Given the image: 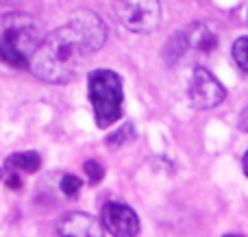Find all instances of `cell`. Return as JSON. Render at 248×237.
Here are the masks:
<instances>
[{"mask_svg":"<svg viewBox=\"0 0 248 237\" xmlns=\"http://www.w3.org/2000/svg\"><path fill=\"white\" fill-rule=\"evenodd\" d=\"M187 94H189V103L196 109H214L224 100L227 91H224L222 83L207 68H194Z\"/></svg>","mask_w":248,"mask_h":237,"instance_id":"cell-5","label":"cell"},{"mask_svg":"<svg viewBox=\"0 0 248 237\" xmlns=\"http://www.w3.org/2000/svg\"><path fill=\"white\" fill-rule=\"evenodd\" d=\"M135 137V129H133V124H124L122 129H118L116 133H111L107 137V144L109 146H122V144H126L128 139Z\"/></svg>","mask_w":248,"mask_h":237,"instance_id":"cell-10","label":"cell"},{"mask_svg":"<svg viewBox=\"0 0 248 237\" xmlns=\"http://www.w3.org/2000/svg\"><path fill=\"white\" fill-rule=\"evenodd\" d=\"M37 46V26L29 15L11 13V15L0 17V61L2 63L29 70L31 57Z\"/></svg>","mask_w":248,"mask_h":237,"instance_id":"cell-2","label":"cell"},{"mask_svg":"<svg viewBox=\"0 0 248 237\" xmlns=\"http://www.w3.org/2000/svg\"><path fill=\"white\" fill-rule=\"evenodd\" d=\"M107 42V26L94 11H77L70 22L39 42L29 70L39 81L63 85L72 81L83 61Z\"/></svg>","mask_w":248,"mask_h":237,"instance_id":"cell-1","label":"cell"},{"mask_svg":"<svg viewBox=\"0 0 248 237\" xmlns=\"http://www.w3.org/2000/svg\"><path fill=\"white\" fill-rule=\"evenodd\" d=\"M61 237H105V226L94 216L83 211L65 213L59 222Z\"/></svg>","mask_w":248,"mask_h":237,"instance_id":"cell-7","label":"cell"},{"mask_svg":"<svg viewBox=\"0 0 248 237\" xmlns=\"http://www.w3.org/2000/svg\"><path fill=\"white\" fill-rule=\"evenodd\" d=\"M116 17L133 33H150L161 22L159 0H111Z\"/></svg>","mask_w":248,"mask_h":237,"instance_id":"cell-4","label":"cell"},{"mask_svg":"<svg viewBox=\"0 0 248 237\" xmlns=\"http://www.w3.org/2000/svg\"><path fill=\"white\" fill-rule=\"evenodd\" d=\"M81 187H83V181L78 177H74V174H65L61 178V192L65 196H77L81 192Z\"/></svg>","mask_w":248,"mask_h":237,"instance_id":"cell-11","label":"cell"},{"mask_svg":"<svg viewBox=\"0 0 248 237\" xmlns=\"http://www.w3.org/2000/svg\"><path fill=\"white\" fill-rule=\"evenodd\" d=\"M85 174H87V178H90L92 185H96V183L103 181L105 168L98 163V161H85Z\"/></svg>","mask_w":248,"mask_h":237,"instance_id":"cell-12","label":"cell"},{"mask_svg":"<svg viewBox=\"0 0 248 237\" xmlns=\"http://www.w3.org/2000/svg\"><path fill=\"white\" fill-rule=\"evenodd\" d=\"M240 129L248 133V109H244V113L240 116Z\"/></svg>","mask_w":248,"mask_h":237,"instance_id":"cell-14","label":"cell"},{"mask_svg":"<svg viewBox=\"0 0 248 237\" xmlns=\"http://www.w3.org/2000/svg\"><path fill=\"white\" fill-rule=\"evenodd\" d=\"M7 181H9V187H11V190H20V185H22V183H20V177L11 174V177H9Z\"/></svg>","mask_w":248,"mask_h":237,"instance_id":"cell-13","label":"cell"},{"mask_svg":"<svg viewBox=\"0 0 248 237\" xmlns=\"http://www.w3.org/2000/svg\"><path fill=\"white\" fill-rule=\"evenodd\" d=\"M7 163L11 165L13 170H20V172H37L39 168H42V157L37 155V152L33 150H26V152H16V155H11L7 159Z\"/></svg>","mask_w":248,"mask_h":237,"instance_id":"cell-8","label":"cell"},{"mask_svg":"<svg viewBox=\"0 0 248 237\" xmlns=\"http://www.w3.org/2000/svg\"><path fill=\"white\" fill-rule=\"evenodd\" d=\"M103 226L113 237H137L140 218L128 205L111 200L103 207Z\"/></svg>","mask_w":248,"mask_h":237,"instance_id":"cell-6","label":"cell"},{"mask_svg":"<svg viewBox=\"0 0 248 237\" xmlns=\"http://www.w3.org/2000/svg\"><path fill=\"white\" fill-rule=\"evenodd\" d=\"M233 61L237 63V68L244 74H248V37H240L235 44H233Z\"/></svg>","mask_w":248,"mask_h":237,"instance_id":"cell-9","label":"cell"},{"mask_svg":"<svg viewBox=\"0 0 248 237\" xmlns=\"http://www.w3.org/2000/svg\"><path fill=\"white\" fill-rule=\"evenodd\" d=\"M224 237H242V235H224Z\"/></svg>","mask_w":248,"mask_h":237,"instance_id":"cell-17","label":"cell"},{"mask_svg":"<svg viewBox=\"0 0 248 237\" xmlns=\"http://www.w3.org/2000/svg\"><path fill=\"white\" fill-rule=\"evenodd\" d=\"M90 103L94 107V118L98 129H109L122 116V81L111 70H94L87 76Z\"/></svg>","mask_w":248,"mask_h":237,"instance_id":"cell-3","label":"cell"},{"mask_svg":"<svg viewBox=\"0 0 248 237\" xmlns=\"http://www.w3.org/2000/svg\"><path fill=\"white\" fill-rule=\"evenodd\" d=\"M242 170H244V174H246V177H248V150H246L244 159H242Z\"/></svg>","mask_w":248,"mask_h":237,"instance_id":"cell-15","label":"cell"},{"mask_svg":"<svg viewBox=\"0 0 248 237\" xmlns=\"http://www.w3.org/2000/svg\"><path fill=\"white\" fill-rule=\"evenodd\" d=\"M2 174H4V172H2V168H0V181H2Z\"/></svg>","mask_w":248,"mask_h":237,"instance_id":"cell-16","label":"cell"},{"mask_svg":"<svg viewBox=\"0 0 248 237\" xmlns=\"http://www.w3.org/2000/svg\"><path fill=\"white\" fill-rule=\"evenodd\" d=\"M0 2H11V0H0Z\"/></svg>","mask_w":248,"mask_h":237,"instance_id":"cell-18","label":"cell"}]
</instances>
